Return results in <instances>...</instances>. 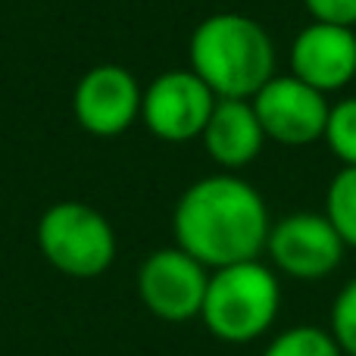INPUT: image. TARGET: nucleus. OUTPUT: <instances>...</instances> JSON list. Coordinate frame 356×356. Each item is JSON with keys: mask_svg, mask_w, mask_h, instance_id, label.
<instances>
[{"mask_svg": "<svg viewBox=\"0 0 356 356\" xmlns=\"http://www.w3.org/2000/svg\"><path fill=\"white\" fill-rule=\"evenodd\" d=\"M322 141L328 144L334 156L344 166H356V97H344L328 110L325 135Z\"/></svg>", "mask_w": 356, "mask_h": 356, "instance_id": "4468645a", "label": "nucleus"}, {"mask_svg": "<svg viewBox=\"0 0 356 356\" xmlns=\"http://www.w3.org/2000/svg\"><path fill=\"white\" fill-rule=\"evenodd\" d=\"M332 338L344 356H356V278L338 291L332 307Z\"/></svg>", "mask_w": 356, "mask_h": 356, "instance_id": "2eb2a0df", "label": "nucleus"}, {"mask_svg": "<svg viewBox=\"0 0 356 356\" xmlns=\"http://www.w3.org/2000/svg\"><path fill=\"white\" fill-rule=\"evenodd\" d=\"M303 6L313 16V22L356 29V0H303Z\"/></svg>", "mask_w": 356, "mask_h": 356, "instance_id": "dca6fc26", "label": "nucleus"}, {"mask_svg": "<svg viewBox=\"0 0 356 356\" xmlns=\"http://www.w3.org/2000/svg\"><path fill=\"white\" fill-rule=\"evenodd\" d=\"M144 88L125 66L100 63L79 79L72 94L75 122L94 138H116L141 119Z\"/></svg>", "mask_w": 356, "mask_h": 356, "instance_id": "1a4fd4ad", "label": "nucleus"}, {"mask_svg": "<svg viewBox=\"0 0 356 356\" xmlns=\"http://www.w3.org/2000/svg\"><path fill=\"white\" fill-rule=\"evenodd\" d=\"M38 247L63 275L97 278L116 259V232L100 209L79 200H60L38 219Z\"/></svg>", "mask_w": 356, "mask_h": 356, "instance_id": "20e7f679", "label": "nucleus"}, {"mask_svg": "<svg viewBox=\"0 0 356 356\" xmlns=\"http://www.w3.org/2000/svg\"><path fill=\"white\" fill-rule=\"evenodd\" d=\"M263 356H344L334 344L332 332L319 325H294L278 332Z\"/></svg>", "mask_w": 356, "mask_h": 356, "instance_id": "ddd939ff", "label": "nucleus"}, {"mask_svg": "<svg viewBox=\"0 0 356 356\" xmlns=\"http://www.w3.org/2000/svg\"><path fill=\"white\" fill-rule=\"evenodd\" d=\"M209 269L181 247L154 250L138 269V297L163 322L200 319Z\"/></svg>", "mask_w": 356, "mask_h": 356, "instance_id": "423d86ee", "label": "nucleus"}, {"mask_svg": "<svg viewBox=\"0 0 356 356\" xmlns=\"http://www.w3.org/2000/svg\"><path fill=\"white\" fill-rule=\"evenodd\" d=\"M253 110L263 125L266 138L284 147H307L325 135L328 122V97L316 88L303 85L294 75H272L257 94Z\"/></svg>", "mask_w": 356, "mask_h": 356, "instance_id": "6e6552de", "label": "nucleus"}, {"mask_svg": "<svg viewBox=\"0 0 356 356\" xmlns=\"http://www.w3.org/2000/svg\"><path fill=\"white\" fill-rule=\"evenodd\" d=\"M344 241L325 213H291L278 219L266 238L272 266L300 282H319L332 275L344 259Z\"/></svg>", "mask_w": 356, "mask_h": 356, "instance_id": "0eeeda50", "label": "nucleus"}, {"mask_svg": "<svg viewBox=\"0 0 356 356\" xmlns=\"http://www.w3.org/2000/svg\"><path fill=\"white\" fill-rule=\"evenodd\" d=\"M325 219L341 234L344 247H356V166H344L325 191Z\"/></svg>", "mask_w": 356, "mask_h": 356, "instance_id": "f8f14e48", "label": "nucleus"}, {"mask_svg": "<svg viewBox=\"0 0 356 356\" xmlns=\"http://www.w3.org/2000/svg\"><path fill=\"white\" fill-rule=\"evenodd\" d=\"M282 309V284L259 259L209 272L200 319L225 344H250L266 334Z\"/></svg>", "mask_w": 356, "mask_h": 356, "instance_id": "7ed1b4c3", "label": "nucleus"}, {"mask_svg": "<svg viewBox=\"0 0 356 356\" xmlns=\"http://www.w3.org/2000/svg\"><path fill=\"white\" fill-rule=\"evenodd\" d=\"M291 75L328 97L356 79V31L344 25L309 22L291 41Z\"/></svg>", "mask_w": 356, "mask_h": 356, "instance_id": "9d476101", "label": "nucleus"}, {"mask_svg": "<svg viewBox=\"0 0 356 356\" xmlns=\"http://www.w3.org/2000/svg\"><path fill=\"white\" fill-rule=\"evenodd\" d=\"M216 94L191 69L156 75L141 97V122L160 141L184 144L203 135L216 106Z\"/></svg>", "mask_w": 356, "mask_h": 356, "instance_id": "39448f33", "label": "nucleus"}, {"mask_svg": "<svg viewBox=\"0 0 356 356\" xmlns=\"http://www.w3.org/2000/svg\"><path fill=\"white\" fill-rule=\"evenodd\" d=\"M200 138L209 160L228 172L250 166L266 144V131L250 100H216Z\"/></svg>", "mask_w": 356, "mask_h": 356, "instance_id": "9b49d317", "label": "nucleus"}, {"mask_svg": "<svg viewBox=\"0 0 356 356\" xmlns=\"http://www.w3.org/2000/svg\"><path fill=\"white\" fill-rule=\"evenodd\" d=\"M191 72L219 100H253L275 75V44L244 13H213L191 31Z\"/></svg>", "mask_w": 356, "mask_h": 356, "instance_id": "f03ea898", "label": "nucleus"}, {"mask_svg": "<svg viewBox=\"0 0 356 356\" xmlns=\"http://www.w3.org/2000/svg\"><path fill=\"white\" fill-rule=\"evenodd\" d=\"M269 207L250 181L222 172L194 181L175 203V247L209 272L257 259L269 238Z\"/></svg>", "mask_w": 356, "mask_h": 356, "instance_id": "f257e3e1", "label": "nucleus"}]
</instances>
